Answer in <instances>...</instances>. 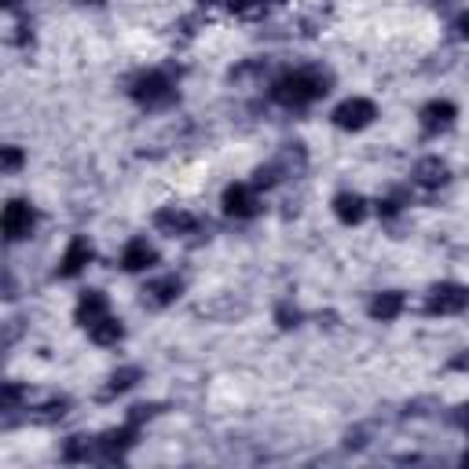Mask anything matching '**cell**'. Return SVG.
<instances>
[{"label":"cell","mask_w":469,"mask_h":469,"mask_svg":"<svg viewBox=\"0 0 469 469\" xmlns=\"http://www.w3.org/2000/svg\"><path fill=\"white\" fill-rule=\"evenodd\" d=\"M330 92V74L319 70V67H308V70H290L282 78L271 81V99L279 106H290V110H301L316 99H323Z\"/></svg>","instance_id":"obj_1"},{"label":"cell","mask_w":469,"mask_h":469,"mask_svg":"<svg viewBox=\"0 0 469 469\" xmlns=\"http://www.w3.org/2000/svg\"><path fill=\"white\" fill-rule=\"evenodd\" d=\"M305 165H308L305 147H301V143H286V147H282L268 165H261V169L253 172V188H257V191H268V188L290 180V176H301Z\"/></svg>","instance_id":"obj_2"},{"label":"cell","mask_w":469,"mask_h":469,"mask_svg":"<svg viewBox=\"0 0 469 469\" xmlns=\"http://www.w3.org/2000/svg\"><path fill=\"white\" fill-rule=\"evenodd\" d=\"M129 96L140 106H169V103H176V81L165 70H147V74H140L133 81Z\"/></svg>","instance_id":"obj_3"},{"label":"cell","mask_w":469,"mask_h":469,"mask_svg":"<svg viewBox=\"0 0 469 469\" xmlns=\"http://www.w3.org/2000/svg\"><path fill=\"white\" fill-rule=\"evenodd\" d=\"M469 308V290L458 282H437L426 298V316H458Z\"/></svg>","instance_id":"obj_4"},{"label":"cell","mask_w":469,"mask_h":469,"mask_svg":"<svg viewBox=\"0 0 469 469\" xmlns=\"http://www.w3.org/2000/svg\"><path fill=\"white\" fill-rule=\"evenodd\" d=\"M330 117H334L337 129H345V133H360V129H367L374 117H378V106H374L371 99H363V96H352V99H345Z\"/></svg>","instance_id":"obj_5"},{"label":"cell","mask_w":469,"mask_h":469,"mask_svg":"<svg viewBox=\"0 0 469 469\" xmlns=\"http://www.w3.org/2000/svg\"><path fill=\"white\" fill-rule=\"evenodd\" d=\"M0 227H5V239H8V243L30 239L33 227H37V213L30 209V202L12 198V202L5 206V216H0Z\"/></svg>","instance_id":"obj_6"},{"label":"cell","mask_w":469,"mask_h":469,"mask_svg":"<svg viewBox=\"0 0 469 469\" xmlns=\"http://www.w3.org/2000/svg\"><path fill=\"white\" fill-rule=\"evenodd\" d=\"M220 202H224V213L234 220H253L261 213V198H257L253 184H231Z\"/></svg>","instance_id":"obj_7"},{"label":"cell","mask_w":469,"mask_h":469,"mask_svg":"<svg viewBox=\"0 0 469 469\" xmlns=\"http://www.w3.org/2000/svg\"><path fill=\"white\" fill-rule=\"evenodd\" d=\"M140 437V422H125L122 429H110L106 437H96V458L103 462H117Z\"/></svg>","instance_id":"obj_8"},{"label":"cell","mask_w":469,"mask_h":469,"mask_svg":"<svg viewBox=\"0 0 469 469\" xmlns=\"http://www.w3.org/2000/svg\"><path fill=\"white\" fill-rule=\"evenodd\" d=\"M455 117H458V106L447 103V99H433V103H426V106L418 110V122H422V133H426V136L447 133V129L455 125Z\"/></svg>","instance_id":"obj_9"},{"label":"cell","mask_w":469,"mask_h":469,"mask_svg":"<svg viewBox=\"0 0 469 469\" xmlns=\"http://www.w3.org/2000/svg\"><path fill=\"white\" fill-rule=\"evenodd\" d=\"M154 227L161 234H172V239H184V234H195L198 231V216L188 213V209H176V206H165L154 213Z\"/></svg>","instance_id":"obj_10"},{"label":"cell","mask_w":469,"mask_h":469,"mask_svg":"<svg viewBox=\"0 0 469 469\" xmlns=\"http://www.w3.org/2000/svg\"><path fill=\"white\" fill-rule=\"evenodd\" d=\"M180 293H184V279L180 275H165V279H154V282L143 286V305L147 308H169Z\"/></svg>","instance_id":"obj_11"},{"label":"cell","mask_w":469,"mask_h":469,"mask_svg":"<svg viewBox=\"0 0 469 469\" xmlns=\"http://www.w3.org/2000/svg\"><path fill=\"white\" fill-rule=\"evenodd\" d=\"M92 243L85 239V234H74V239H70V246H67V253H63V261H59V275H63V279H74V275H81L88 264H92Z\"/></svg>","instance_id":"obj_12"},{"label":"cell","mask_w":469,"mask_h":469,"mask_svg":"<svg viewBox=\"0 0 469 469\" xmlns=\"http://www.w3.org/2000/svg\"><path fill=\"white\" fill-rule=\"evenodd\" d=\"M103 316H110V312H106V293H103V290H85V293H81V301H78L74 319L88 330V326H96Z\"/></svg>","instance_id":"obj_13"},{"label":"cell","mask_w":469,"mask_h":469,"mask_svg":"<svg viewBox=\"0 0 469 469\" xmlns=\"http://www.w3.org/2000/svg\"><path fill=\"white\" fill-rule=\"evenodd\" d=\"M154 264H158V250L147 239H133L122 250V268L125 271H143V268H154Z\"/></svg>","instance_id":"obj_14"},{"label":"cell","mask_w":469,"mask_h":469,"mask_svg":"<svg viewBox=\"0 0 469 469\" xmlns=\"http://www.w3.org/2000/svg\"><path fill=\"white\" fill-rule=\"evenodd\" d=\"M451 180V169L440 161V158H422L418 165H415V184H422L426 191H437V188H444Z\"/></svg>","instance_id":"obj_15"},{"label":"cell","mask_w":469,"mask_h":469,"mask_svg":"<svg viewBox=\"0 0 469 469\" xmlns=\"http://www.w3.org/2000/svg\"><path fill=\"white\" fill-rule=\"evenodd\" d=\"M403 293L400 290H385V293H374L371 298V305H367V312H371V319H382V323H389V319H396L400 312H403Z\"/></svg>","instance_id":"obj_16"},{"label":"cell","mask_w":469,"mask_h":469,"mask_svg":"<svg viewBox=\"0 0 469 469\" xmlns=\"http://www.w3.org/2000/svg\"><path fill=\"white\" fill-rule=\"evenodd\" d=\"M334 216L352 227V224H360V220L367 216V202H363L356 191H341V195L334 198Z\"/></svg>","instance_id":"obj_17"},{"label":"cell","mask_w":469,"mask_h":469,"mask_svg":"<svg viewBox=\"0 0 469 469\" xmlns=\"http://www.w3.org/2000/svg\"><path fill=\"white\" fill-rule=\"evenodd\" d=\"M88 337H92L96 345H117V341L125 337V326L117 323L114 316H103L96 326H88Z\"/></svg>","instance_id":"obj_18"},{"label":"cell","mask_w":469,"mask_h":469,"mask_svg":"<svg viewBox=\"0 0 469 469\" xmlns=\"http://www.w3.org/2000/svg\"><path fill=\"white\" fill-rule=\"evenodd\" d=\"M136 382H140V367H122V371H114V374H110V385L103 389V400H114V396L129 392Z\"/></svg>","instance_id":"obj_19"},{"label":"cell","mask_w":469,"mask_h":469,"mask_svg":"<svg viewBox=\"0 0 469 469\" xmlns=\"http://www.w3.org/2000/svg\"><path fill=\"white\" fill-rule=\"evenodd\" d=\"M96 458V440L88 437H70L67 447H63V462H88Z\"/></svg>","instance_id":"obj_20"},{"label":"cell","mask_w":469,"mask_h":469,"mask_svg":"<svg viewBox=\"0 0 469 469\" xmlns=\"http://www.w3.org/2000/svg\"><path fill=\"white\" fill-rule=\"evenodd\" d=\"M67 407H70V400H51V403H44V407H37V415H30L33 422H59L67 415Z\"/></svg>","instance_id":"obj_21"},{"label":"cell","mask_w":469,"mask_h":469,"mask_svg":"<svg viewBox=\"0 0 469 469\" xmlns=\"http://www.w3.org/2000/svg\"><path fill=\"white\" fill-rule=\"evenodd\" d=\"M23 396H26V389H23L19 382H8L5 392H0V410H15V407L23 403Z\"/></svg>","instance_id":"obj_22"},{"label":"cell","mask_w":469,"mask_h":469,"mask_svg":"<svg viewBox=\"0 0 469 469\" xmlns=\"http://www.w3.org/2000/svg\"><path fill=\"white\" fill-rule=\"evenodd\" d=\"M275 319H279L282 330H290V326H298V323H301V312L293 308V305H279V308H275Z\"/></svg>","instance_id":"obj_23"},{"label":"cell","mask_w":469,"mask_h":469,"mask_svg":"<svg viewBox=\"0 0 469 469\" xmlns=\"http://www.w3.org/2000/svg\"><path fill=\"white\" fill-rule=\"evenodd\" d=\"M0 169H5V172H19L23 169V151L19 147H5V154H0Z\"/></svg>","instance_id":"obj_24"},{"label":"cell","mask_w":469,"mask_h":469,"mask_svg":"<svg viewBox=\"0 0 469 469\" xmlns=\"http://www.w3.org/2000/svg\"><path fill=\"white\" fill-rule=\"evenodd\" d=\"M224 8H231V12H239V15H246V12H253L257 8V0H220Z\"/></svg>","instance_id":"obj_25"},{"label":"cell","mask_w":469,"mask_h":469,"mask_svg":"<svg viewBox=\"0 0 469 469\" xmlns=\"http://www.w3.org/2000/svg\"><path fill=\"white\" fill-rule=\"evenodd\" d=\"M363 444H367V433H363V429L345 433V447H363Z\"/></svg>","instance_id":"obj_26"},{"label":"cell","mask_w":469,"mask_h":469,"mask_svg":"<svg viewBox=\"0 0 469 469\" xmlns=\"http://www.w3.org/2000/svg\"><path fill=\"white\" fill-rule=\"evenodd\" d=\"M451 422H455V426H462V429H465V433H469V403H465V407H458V410H455V415H451Z\"/></svg>","instance_id":"obj_27"},{"label":"cell","mask_w":469,"mask_h":469,"mask_svg":"<svg viewBox=\"0 0 469 469\" xmlns=\"http://www.w3.org/2000/svg\"><path fill=\"white\" fill-rule=\"evenodd\" d=\"M455 30H458V37H465V41H469V12H462V15L455 19Z\"/></svg>","instance_id":"obj_28"},{"label":"cell","mask_w":469,"mask_h":469,"mask_svg":"<svg viewBox=\"0 0 469 469\" xmlns=\"http://www.w3.org/2000/svg\"><path fill=\"white\" fill-rule=\"evenodd\" d=\"M451 367H455V371H469V356H455Z\"/></svg>","instance_id":"obj_29"},{"label":"cell","mask_w":469,"mask_h":469,"mask_svg":"<svg viewBox=\"0 0 469 469\" xmlns=\"http://www.w3.org/2000/svg\"><path fill=\"white\" fill-rule=\"evenodd\" d=\"M0 5H5V8H19V0H0Z\"/></svg>","instance_id":"obj_30"},{"label":"cell","mask_w":469,"mask_h":469,"mask_svg":"<svg viewBox=\"0 0 469 469\" xmlns=\"http://www.w3.org/2000/svg\"><path fill=\"white\" fill-rule=\"evenodd\" d=\"M85 5H103V0H85Z\"/></svg>","instance_id":"obj_31"}]
</instances>
